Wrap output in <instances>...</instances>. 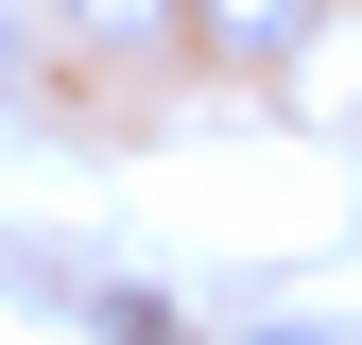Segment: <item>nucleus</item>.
<instances>
[{"label": "nucleus", "mask_w": 362, "mask_h": 345, "mask_svg": "<svg viewBox=\"0 0 362 345\" xmlns=\"http://www.w3.org/2000/svg\"><path fill=\"white\" fill-rule=\"evenodd\" d=\"M190 18H207V35H224V52H242V69H276L293 35L328 18V0H190Z\"/></svg>", "instance_id": "obj_1"}, {"label": "nucleus", "mask_w": 362, "mask_h": 345, "mask_svg": "<svg viewBox=\"0 0 362 345\" xmlns=\"http://www.w3.org/2000/svg\"><path fill=\"white\" fill-rule=\"evenodd\" d=\"M69 35H104V52H139V35H173V0H52Z\"/></svg>", "instance_id": "obj_2"}, {"label": "nucleus", "mask_w": 362, "mask_h": 345, "mask_svg": "<svg viewBox=\"0 0 362 345\" xmlns=\"http://www.w3.org/2000/svg\"><path fill=\"white\" fill-rule=\"evenodd\" d=\"M259 345H345V328H259Z\"/></svg>", "instance_id": "obj_3"}]
</instances>
